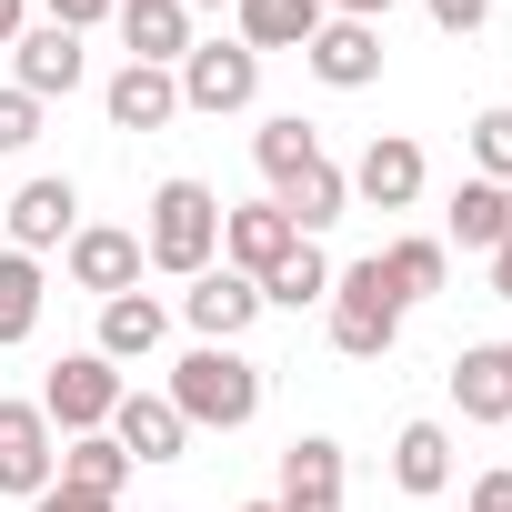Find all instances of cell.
Instances as JSON below:
<instances>
[{
  "instance_id": "9",
  "label": "cell",
  "mask_w": 512,
  "mask_h": 512,
  "mask_svg": "<svg viewBox=\"0 0 512 512\" xmlns=\"http://www.w3.org/2000/svg\"><path fill=\"white\" fill-rule=\"evenodd\" d=\"M91 81V61H81V31H61V21H31L21 41H11V91H31L41 111L51 101H71Z\"/></svg>"
},
{
  "instance_id": "12",
  "label": "cell",
  "mask_w": 512,
  "mask_h": 512,
  "mask_svg": "<svg viewBox=\"0 0 512 512\" xmlns=\"http://www.w3.org/2000/svg\"><path fill=\"white\" fill-rule=\"evenodd\" d=\"M71 231H81V191L71 181H21L11 191V251H31V262H41V251H71Z\"/></svg>"
},
{
  "instance_id": "28",
  "label": "cell",
  "mask_w": 512,
  "mask_h": 512,
  "mask_svg": "<svg viewBox=\"0 0 512 512\" xmlns=\"http://www.w3.org/2000/svg\"><path fill=\"white\" fill-rule=\"evenodd\" d=\"M332 302V262H322V241H302L292 262L262 282V312H322Z\"/></svg>"
},
{
  "instance_id": "14",
  "label": "cell",
  "mask_w": 512,
  "mask_h": 512,
  "mask_svg": "<svg viewBox=\"0 0 512 512\" xmlns=\"http://www.w3.org/2000/svg\"><path fill=\"white\" fill-rule=\"evenodd\" d=\"M342 442L332 432H302L292 452H282V492H272V512H342Z\"/></svg>"
},
{
  "instance_id": "4",
  "label": "cell",
  "mask_w": 512,
  "mask_h": 512,
  "mask_svg": "<svg viewBox=\"0 0 512 512\" xmlns=\"http://www.w3.org/2000/svg\"><path fill=\"white\" fill-rule=\"evenodd\" d=\"M121 362H101V352H61L51 362V382H41V412H51V432L71 442V432H111V412H121Z\"/></svg>"
},
{
  "instance_id": "38",
  "label": "cell",
  "mask_w": 512,
  "mask_h": 512,
  "mask_svg": "<svg viewBox=\"0 0 512 512\" xmlns=\"http://www.w3.org/2000/svg\"><path fill=\"white\" fill-rule=\"evenodd\" d=\"M181 11H231V0H181Z\"/></svg>"
},
{
  "instance_id": "3",
  "label": "cell",
  "mask_w": 512,
  "mask_h": 512,
  "mask_svg": "<svg viewBox=\"0 0 512 512\" xmlns=\"http://www.w3.org/2000/svg\"><path fill=\"white\" fill-rule=\"evenodd\" d=\"M322 322H332V352H342V362H382V352L402 342V302H392L382 262H352V272H332V302H322Z\"/></svg>"
},
{
  "instance_id": "41",
  "label": "cell",
  "mask_w": 512,
  "mask_h": 512,
  "mask_svg": "<svg viewBox=\"0 0 512 512\" xmlns=\"http://www.w3.org/2000/svg\"><path fill=\"white\" fill-rule=\"evenodd\" d=\"M502 432H512V422H502Z\"/></svg>"
},
{
  "instance_id": "11",
  "label": "cell",
  "mask_w": 512,
  "mask_h": 512,
  "mask_svg": "<svg viewBox=\"0 0 512 512\" xmlns=\"http://www.w3.org/2000/svg\"><path fill=\"white\" fill-rule=\"evenodd\" d=\"M181 322H191V342H241L251 322H262V282H241L231 262H211V272H191Z\"/></svg>"
},
{
  "instance_id": "5",
  "label": "cell",
  "mask_w": 512,
  "mask_h": 512,
  "mask_svg": "<svg viewBox=\"0 0 512 512\" xmlns=\"http://www.w3.org/2000/svg\"><path fill=\"white\" fill-rule=\"evenodd\" d=\"M181 111H251V101H262V51H241V41H191L181 51Z\"/></svg>"
},
{
  "instance_id": "22",
  "label": "cell",
  "mask_w": 512,
  "mask_h": 512,
  "mask_svg": "<svg viewBox=\"0 0 512 512\" xmlns=\"http://www.w3.org/2000/svg\"><path fill=\"white\" fill-rule=\"evenodd\" d=\"M392 492H412V502L452 492V432L442 422H402L392 432Z\"/></svg>"
},
{
  "instance_id": "8",
  "label": "cell",
  "mask_w": 512,
  "mask_h": 512,
  "mask_svg": "<svg viewBox=\"0 0 512 512\" xmlns=\"http://www.w3.org/2000/svg\"><path fill=\"white\" fill-rule=\"evenodd\" d=\"M292 251H302V231L282 221V201H221V262L241 282H272Z\"/></svg>"
},
{
  "instance_id": "24",
  "label": "cell",
  "mask_w": 512,
  "mask_h": 512,
  "mask_svg": "<svg viewBox=\"0 0 512 512\" xmlns=\"http://www.w3.org/2000/svg\"><path fill=\"white\" fill-rule=\"evenodd\" d=\"M502 231H512V191H502V181H462L452 211H442V251H452V241H462V251H492Z\"/></svg>"
},
{
  "instance_id": "31",
  "label": "cell",
  "mask_w": 512,
  "mask_h": 512,
  "mask_svg": "<svg viewBox=\"0 0 512 512\" xmlns=\"http://www.w3.org/2000/svg\"><path fill=\"white\" fill-rule=\"evenodd\" d=\"M462 512H512V462H492V472H472V492H462Z\"/></svg>"
},
{
  "instance_id": "15",
  "label": "cell",
  "mask_w": 512,
  "mask_h": 512,
  "mask_svg": "<svg viewBox=\"0 0 512 512\" xmlns=\"http://www.w3.org/2000/svg\"><path fill=\"white\" fill-rule=\"evenodd\" d=\"M101 111H111V131H161V121H181V81L151 61H121L101 81Z\"/></svg>"
},
{
  "instance_id": "30",
  "label": "cell",
  "mask_w": 512,
  "mask_h": 512,
  "mask_svg": "<svg viewBox=\"0 0 512 512\" xmlns=\"http://www.w3.org/2000/svg\"><path fill=\"white\" fill-rule=\"evenodd\" d=\"M31 141H41V101H31V91H0V161L31 151Z\"/></svg>"
},
{
  "instance_id": "2",
  "label": "cell",
  "mask_w": 512,
  "mask_h": 512,
  "mask_svg": "<svg viewBox=\"0 0 512 512\" xmlns=\"http://www.w3.org/2000/svg\"><path fill=\"white\" fill-rule=\"evenodd\" d=\"M141 262H151V272H171V282H191V272H211V262H221V191H211V181L171 171V181L151 191Z\"/></svg>"
},
{
  "instance_id": "34",
  "label": "cell",
  "mask_w": 512,
  "mask_h": 512,
  "mask_svg": "<svg viewBox=\"0 0 512 512\" xmlns=\"http://www.w3.org/2000/svg\"><path fill=\"white\" fill-rule=\"evenodd\" d=\"M31 512H121V502H101V492H71V482H51Z\"/></svg>"
},
{
  "instance_id": "26",
  "label": "cell",
  "mask_w": 512,
  "mask_h": 512,
  "mask_svg": "<svg viewBox=\"0 0 512 512\" xmlns=\"http://www.w3.org/2000/svg\"><path fill=\"white\" fill-rule=\"evenodd\" d=\"M41 292H51V282H41L31 251H0V352L41 332Z\"/></svg>"
},
{
  "instance_id": "16",
  "label": "cell",
  "mask_w": 512,
  "mask_h": 512,
  "mask_svg": "<svg viewBox=\"0 0 512 512\" xmlns=\"http://www.w3.org/2000/svg\"><path fill=\"white\" fill-rule=\"evenodd\" d=\"M111 442H121L131 462H181V452H191V422L171 412V392H121Z\"/></svg>"
},
{
  "instance_id": "20",
  "label": "cell",
  "mask_w": 512,
  "mask_h": 512,
  "mask_svg": "<svg viewBox=\"0 0 512 512\" xmlns=\"http://www.w3.org/2000/svg\"><path fill=\"white\" fill-rule=\"evenodd\" d=\"M171 342V302H151V292H121V302H101V362H151Z\"/></svg>"
},
{
  "instance_id": "40",
  "label": "cell",
  "mask_w": 512,
  "mask_h": 512,
  "mask_svg": "<svg viewBox=\"0 0 512 512\" xmlns=\"http://www.w3.org/2000/svg\"><path fill=\"white\" fill-rule=\"evenodd\" d=\"M502 362H512V342H502Z\"/></svg>"
},
{
  "instance_id": "6",
  "label": "cell",
  "mask_w": 512,
  "mask_h": 512,
  "mask_svg": "<svg viewBox=\"0 0 512 512\" xmlns=\"http://www.w3.org/2000/svg\"><path fill=\"white\" fill-rule=\"evenodd\" d=\"M61 482V432L41 402H0V492L11 502H41Z\"/></svg>"
},
{
  "instance_id": "13",
  "label": "cell",
  "mask_w": 512,
  "mask_h": 512,
  "mask_svg": "<svg viewBox=\"0 0 512 512\" xmlns=\"http://www.w3.org/2000/svg\"><path fill=\"white\" fill-rule=\"evenodd\" d=\"M302 61H312L322 91H372L382 81V21H322Z\"/></svg>"
},
{
  "instance_id": "17",
  "label": "cell",
  "mask_w": 512,
  "mask_h": 512,
  "mask_svg": "<svg viewBox=\"0 0 512 512\" xmlns=\"http://www.w3.org/2000/svg\"><path fill=\"white\" fill-rule=\"evenodd\" d=\"M322 21H332L322 0H231V41L241 51H312Z\"/></svg>"
},
{
  "instance_id": "27",
  "label": "cell",
  "mask_w": 512,
  "mask_h": 512,
  "mask_svg": "<svg viewBox=\"0 0 512 512\" xmlns=\"http://www.w3.org/2000/svg\"><path fill=\"white\" fill-rule=\"evenodd\" d=\"M251 161H262V181L282 191L302 161H322V131H312L302 111H282V121H262V131H251Z\"/></svg>"
},
{
  "instance_id": "7",
  "label": "cell",
  "mask_w": 512,
  "mask_h": 512,
  "mask_svg": "<svg viewBox=\"0 0 512 512\" xmlns=\"http://www.w3.org/2000/svg\"><path fill=\"white\" fill-rule=\"evenodd\" d=\"M61 272H71V292H91V302H121V292H141V231H121V221H81L71 231V251H61Z\"/></svg>"
},
{
  "instance_id": "36",
  "label": "cell",
  "mask_w": 512,
  "mask_h": 512,
  "mask_svg": "<svg viewBox=\"0 0 512 512\" xmlns=\"http://www.w3.org/2000/svg\"><path fill=\"white\" fill-rule=\"evenodd\" d=\"M21 31H31V0H0V51H11Z\"/></svg>"
},
{
  "instance_id": "35",
  "label": "cell",
  "mask_w": 512,
  "mask_h": 512,
  "mask_svg": "<svg viewBox=\"0 0 512 512\" xmlns=\"http://www.w3.org/2000/svg\"><path fill=\"white\" fill-rule=\"evenodd\" d=\"M482 262H492V302H512V231H502V241L482 251Z\"/></svg>"
},
{
  "instance_id": "25",
  "label": "cell",
  "mask_w": 512,
  "mask_h": 512,
  "mask_svg": "<svg viewBox=\"0 0 512 512\" xmlns=\"http://www.w3.org/2000/svg\"><path fill=\"white\" fill-rule=\"evenodd\" d=\"M131 472H141V462H131L111 432H71V442H61V482H71V492H101V502H121V482H131Z\"/></svg>"
},
{
  "instance_id": "23",
  "label": "cell",
  "mask_w": 512,
  "mask_h": 512,
  "mask_svg": "<svg viewBox=\"0 0 512 512\" xmlns=\"http://www.w3.org/2000/svg\"><path fill=\"white\" fill-rule=\"evenodd\" d=\"M452 402H462V422H512V362H502V342H472L452 362Z\"/></svg>"
},
{
  "instance_id": "29",
  "label": "cell",
  "mask_w": 512,
  "mask_h": 512,
  "mask_svg": "<svg viewBox=\"0 0 512 512\" xmlns=\"http://www.w3.org/2000/svg\"><path fill=\"white\" fill-rule=\"evenodd\" d=\"M472 181H502L512 191V111H472Z\"/></svg>"
},
{
  "instance_id": "33",
  "label": "cell",
  "mask_w": 512,
  "mask_h": 512,
  "mask_svg": "<svg viewBox=\"0 0 512 512\" xmlns=\"http://www.w3.org/2000/svg\"><path fill=\"white\" fill-rule=\"evenodd\" d=\"M432 21H442V31H452V41H472V31H482V21H492V0H432Z\"/></svg>"
},
{
  "instance_id": "21",
  "label": "cell",
  "mask_w": 512,
  "mask_h": 512,
  "mask_svg": "<svg viewBox=\"0 0 512 512\" xmlns=\"http://www.w3.org/2000/svg\"><path fill=\"white\" fill-rule=\"evenodd\" d=\"M372 262H382V282H392V302H402V312H412V302H442V282H452V251H442L432 231H402V241H382Z\"/></svg>"
},
{
  "instance_id": "32",
  "label": "cell",
  "mask_w": 512,
  "mask_h": 512,
  "mask_svg": "<svg viewBox=\"0 0 512 512\" xmlns=\"http://www.w3.org/2000/svg\"><path fill=\"white\" fill-rule=\"evenodd\" d=\"M41 11H51V21H61V31H101V21H111V11H121V0H41Z\"/></svg>"
},
{
  "instance_id": "39",
  "label": "cell",
  "mask_w": 512,
  "mask_h": 512,
  "mask_svg": "<svg viewBox=\"0 0 512 512\" xmlns=\"http://www.w3.org/2000/svg\"><path fill=\"white\" fill-rule=\"evenodd\" d=\"M241 512H272V502H241Z\"/></svg>"
},
{
  "instance_id": "19",
  "label": "cell",
  "mask_w": 512,
  "mask_h": 512,
  "mask_svg": "<svg viewBox=\"0 0 512 512\" xmlns=\"http://www.w3.org/2000/svg\"><path fill=\"white\" fill-rule=\"evenodd\" d=\"M121 51L131 61H151V71H181V51H191V11L181 0H121Z\"/></svg>"
},
{
  "instance_id": "10",
  "label": "cell",
  "mask_w": 512,
  "mask_h": 512,
  "mask_svg": "<svg viewBox=\"0 0 512 512\" xmlns=\"http://www.w3.org/2000/svg\"><path fill=\"white\" fill-rule=\"evenodd\" d=\"M342 181H352V201H372V211H412V201H422V181H432V161H422V141H412V131H372V141H362V161H352Z\"/></svg>"
},
{
  "instance_id": "37",
  "label": "cell",
  "mask_w": 512,
  "mask_h": 512,
  "mask_svg": "<svg viewBox=\"0 0 512 512\" xmlns=\"http://www.w3.org/2000/svg\"><path fill=\"white\" fill-rule=\"evenodd\" d=\"M322 11H332V21H382L392 0H322Z\"/></svg>"
},
{
  "instance_id": "18",
  "label": "cell",
  "mask_w": 512,
  "mask_h": 512,
  "mask_svg": "<svg viewBox=\"0 0 512 512\" xmlns=\"http://www.w3.org/2000/svg\"><path fill=\"white\" fill-rule=\"evenodd\" d=\"M272 201H282V221H292L302 241H322V231H332V221L352 211V181H342V161L322 151V161H302V171H292V181H282Z\"/></svg>"
},
{
  "instance_id": "1",
  "label": "cell",
  "mask_w": 512,
  "mask_h": 512,
  "mask_svg": "<svg viewBox=\"0 0 512 512\" xmlns=\"http://www.w3.org/2000/svg\"><path fill=\"white\" fill-rule=\"evenodd\" d=\"M171 412L191 432H241V422H262V362H251L241 342H191L171 362Z\"/></svg>"
}]
</instances>
